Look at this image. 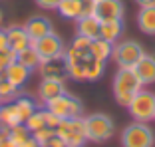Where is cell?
<instances>
[{"mask_svg": "<svg viewBox=\"0 0 155 147\" xmlns=\"http://www.w3.org/2000/svg\"><path fill=\"white\" fill-rule=\"evenodd\" d=\"M141 80L137 78V74L133 68H117L114 76V83H111V90H114V97L121 107H127L129 101L133 100L139 90H141Z\"/></svg>", "mask_w": 155, "mask_h": 147, "instance_id": "1", "label": "cell"}, {"mask_svg": "<svg viewBox=\"0 0 155 147\" xmlns=\"http://www.w3.org/2000/svg\"><path fill=\"white\" fill-rule=\"evenodd\" d=\"M86 125V137L94 143H105L114 135V121L105 113H90L84 117Z\"/></svg>", "mask_w": 155, "mask_h": 147, "instance_id": "2", "label": "cell"}, {"mask_svg": "<svg viewBox=\"0 0 155 147\" xmlns=\"http://www.w3.org/2000/svg\"><path fill=\"white\" fill-rule=\"evenodd\" d=\"M145 56V50L135 40H117L114 44L111 60L117 64V68H133L137 62Z\"/></svg>", "mask_w": 155, "mask_h": 147, "instance_id": "3", "label": "cell"}, {"mask_svg": "<svg viewBox=\"0 0 155 147\" xmlns=\"http://www.w3.org/2000/svg\"><path fill=\"white\" fill-rule=\"evenodd\" d=\"M56 135L66 143V147H84V143L87 141L84 117L80 115V117L62 119L60 125L56 127Z\"/></svg>", "mask_w": 155, "mask_h": 147, "instance_id": "4", "label": "cell"}, {"mask_svg": "<svg viewBox=\"0 0 155 147\" xmlns=\"http://www.w3.org/2000/svg\"><path fill=\"white\" fill-rule=\"evenodd\" d=\"M155 133L143 121H133L121 131V147H153Z\"/></svg>", "mask_w": 155, "mask_h": 147, "instance_id": "5", "label": "cell"}, {"mask_svg": "<svg viewBox=\"0 0 155 147\" xmlns=\"http://www.w3.org/2000/svg\"><path fill=\"white\" fill-rule=\"evenodd\" d=\"M129 115H131L135 121H143V123H149L155 119V93L149 90H139V92L133 96V100L129 101Z\"/></svg>", "mask_w": 155, "mask_h": 147, "instance_id": "6", "label": "cell"}, {"mask_svg": "<svg viewBox=\"0 0 155 147\" xmlns=\"http://www.w3.org/2000/svg\"><path fill=\"white\" fill-rule=\"evenodd\" d=\"M34 50L38 52L42 64L44 62H56V60H64V54H66V46H64V40L58 36L56 32H50L48 36L44 38H38V40L32 42Z\"/></svg>", "mask_w": 155, "mask_h": 147, "instance_id": "7", "label": "cell"}, {"mask_svg": "<svg viewBox=\"0 0 155 147\" xmlns=\"http://www.w3.org/2000/svg\"><path fill=\"white\" fill-rule=\"evenodd\" d=\"M46 109H50L52 113H56L60 119H70V117H80L84 111L82 101L78 97L70 96V93H62V96L54 97L46 103Z\"/></svg>", "mask_w": 155, "mask_h": 147, "instance_id": "8", "label": "cell"}, {"mask_svg": "<svg viewBox=\"0 0 155 147\" xmlns=\"http://www.w3.org/2000/svg\"><path fill=\"white\" fill-rule=\"evenodd\" d=\"M125 14V6L121 0H97L96 16L100 22H107V20H123Z\"/></svg>", "mask_w": 155, "mask_h": 147, "instance_id": "9", "label": "cell"}, {"mask_svg": "<svg viewBox=\"0 0 155 147\" xmlns=\"http://www.w3.org/2000/svg\"><path fill=\"white\" fill-rule=\"evenodd\" d=\"M64 92H66L64 80H60V78H42L40 87H38V97H40V101L46 106L50 100L62 96Z\"/></svg>", "mask_w": 155, "mask_h": 147, "instance_id": "10", "label": "cell"}, {"mask_svg": "<svg viewBox=\"0 0 155 147\" xmlns=\"http://www.w3.org/2000/svg\"><path fill=\"white\" fill-rule=\"evenodd\" d=\"M24 28H26V32H28V36H30V40H32V42L38 40V38L48 36L50 32H54L52 22L48 18H44V16H32V18L24 24Z\"/></svg>", "mask_w": 155, "mask_h": 147, "instance_id": "11", "label": "cell"}, {"mask_svg": "<svg viewBox=\"0 0 155 147\" xmlns=\"http://www.w3.org/2000/svg\"><path fill=\"white\" fill-rule=\"evenodd\" d=\"M6 34H8V44H10V50L14 52H22L24 48H28L32 44L30 36H28L26 28L18 26V24H12V26L6 28Z\"/></svg>", "mask_w": 155, "mask_h": 147, "instance_id": "12", "label": "cell"}, {"mask_svg": "<svg viewBox=\"0 0 155 147\" xmlns=\"http://www.w3.org/2000/svg\"><path fill=\"white\" fill-rule=\"evenodd\" d=\"M137 78L141 80L143 86H149V83H155V58L149 54H145L141 60L133 66Z\"/></svg>", "mask_w": 155, "mask_h": 147, "instance_id": "13", "label": "cell"}, {"mask_svg": "<svg viewBox=\"0 0 155 147\" xmlns=\"http://www.w3.org/2000/svg\"><path fill=\"white\" fill-rule=\"evenodd\" d=\"M0 123H2V127H6V129L24 123L22 115H20V111H18V107H16L14 101H6V103L0 106Z\"/></svg>", "mask_w": 155, "mask_h": 147, "instance_id": "14", "label": "cell"}, {"mask_svg": "<svg viewBox=\"0 0 155 147\" xmlns=\"http://www.w3.org/2000/svg\"><path fill=\"white\" fill-rule=\"evenodd\" d=\"M30 74H32V70L26 68V66H22L20 62H12V64L6 68L4 72V78L8 80L12 86L16 87H22L24 83L28 82V78H30Z\"/></svg>", "mask_w": 155, "mask_h": 147, "instance_id": "15", "label": "cell"}, {"mask_svg": "<svg viewBox=\"0 0 155 147\" xmlns=\"http://www.w3.org/2000/svg\"><path fill=\"white\" fill-rule=\"evenodd\" d=\"M121 34H123V20H107V22L100 24V38L111 42V44H115L121 38Z\"/></svg>", "mask_w": 155, "mask_h": 147, "instance_id": "16", "label": "cell"}, {"mask_svg": "<svg viewBox=\"0 0 155 147\" xmlns=\"http://www.w3.org/2000/svg\"><path fill=\"white\" fill-rule=\"evenodd\" d=\"M105 72V62L96 60L94 56H87L86 62H84V82H96L104 76Z\"/></svg>", "mask_w": 155, "mask_h": 147, "instance_id": "17", "label": "cell"}, {"mask_svg": "<svg viewBox=\"0 0 155 147\" xmlns=\"http://www.w3.org/2000/svg\"><path fill=\"white\" fill-rule=\"evenodd\" d=\"M137 26L143 34L155 36V6H147V8H139L137 14Z\"/></svg>", "mask_w": 155, "mask_h": 147, "instance_id": "18", "label": "cell"}, {"mask_svg": "<svg viewBox=\"0 0 155 147\" xmlns=\"http://www.w3.org/2000/svg\"><path fill=\"white\" fill-rule=\"evenodd\" d=\"M100 20L97 16H86V18H78V34L87 36L91 40L100 38Z\"/></svg>", "mask_w": 155, "mask_h": 147, "instance_id": "19", "label": "cell"}, {"mask_svg": "<svg viewBox=\"0 0 155 147\" xmlns=\"http://www.w3.org/2000/svg\"><path fill=\"white\" fill-rule=\"evenodd\" d=\"M56 10L66 20H78L82 18V0H62Z\"/></svg>", "mask_w": 155, "mask_h": 147, "instance_id": "20", "label": "cell"}, {"mask_svg": "<svg viewBox=\"0 0 155 147\" xmlns=\"http://www.w3.org/2000/svg\"><path fill=\"white\" fill-rule=\"evenodd\" d=\"M111 52H114V44L104 40V38H96L90 46V54L100 62H107L111 58Z\"/></svg>", "mask_w": 155, "mask_h": 147, "instance_id": "21", "label": "cell"}, {"mask_svg": "<svg viewBox=\"0 0 155 147\" xmlns=\"http://www.w3.org/2000/svg\"><path fill=\"white\" fill-rule=\"evenodd\" d=\"M40 72H42V78H60V80H66V66L64 60H56V62H44L40 64Z\"/></svg>", "mask_w": 155, "mask_h": 147, "instance_id": "22", "label": "cell"}, {"mask_svg": "<svg viewBox=\"0 0 155 147\" xmlns=\"http://www.w3.org/2000/svg\"><path fill=\"white\" fill-rule=\"evenodd\" d=\"M16 62H20L22 66H26V68H30V70L40 68V64H42L40 56H38L36 50H34L32 44H30L28 48H24L22 52H18V60H16Z\"/></svg>", "mask_w": 155, "mask_h": 147, "instance_id": "23", "label": "cell"}, {"mask_svg": "<svg viewBox=\"0 0 155 147\" xmlns=\"http://www.w3.org/2000/svg\"><path fill=\"white\" fill-rule=\"evenodd\" d=\"M30 131L26 129V125L24 123H20V125H16V127H10V129H6V139H8L10 143H12L14 147L16 145H20V143H24L28 137H30Z\"/></svg>", "mask_w": 155, "mask_h": 147, "instance_id": "24", "label": "cell"}, {"mask_svg": "<svg viewBox=\"0 0 155 147\" xmlns=\"http://www.w3.org/2000/svg\"><path fill=\"white\" fill-rule=\"evenodd\" d=\"M24 125H26V129L30 133H34V131H38L42 127H48L46 125V117H44V109H36L34 113H30V117L24 121Z\"/></svg>", "mask_w": 155, "mask_h": 147, "instance_id": "25", "label": "cell"}, {"mask_svg": "<svg viewBox=\"0 0 155 147\" xmlns=\"http://www.w3.org/2000/svg\"><path fill=\"white\" fill-rule=\"evenodd\" d=\"M14 103H16V107H18V111H20V115H22L24 121L30 117V113H34V111H36V103H34L30 97H16V100H14Z\"/></svg>", "mask_w": 155, "mask_h": 147, "instance_id": "26", "label": "cell"}, {"mask_svg": "<svg viewBox=\"0 0 155 147\" xmlns=\"http://www.w3.org/2000/svg\"><path fill=\"white\" fill-rule=\"evenodd\" d=\"M18 90H20V87L12 86V83L4 78L2 82H0V101H2V103H6V101H14V97L18 96Z\"/></svg>", "mask_w": 155, "mask_h": 147, "instance_id": "27", "label": "cell"}, {"mask_svg": "<svg viewBox=\"0 0 155 147\" xmlns=\"http://www.w3.org/2000/svg\"><path fill=\"white\" fill-rule=\"evenodd\" d=\"M54 135H56V129H52V127H42V129H38V131H34L32 137L36 139L38 147H42L50 137H54Z\"/></svg>", "mask_w": 155, "mask_h": 147, "instance_id": "28", "label": "cell"}, {"mask_svg": "<svg viewBox=\"0 0 155 147\" xmlns=\"http://www.w3.org/2000/svg\"><path fill=\"white\" fill-rule=\"evenodd\" d=\"M91 42H94L91 38H87V36H82V34H78V36L74 38L72 46H74V48H78V50H87V52H90Z\"/></svg>", "mask_w": 155, "mask_h": 147, "instance_id": "29", "label": "cell"}, {"mask_svg": "<svg viewBox=\"0 0 155 147\" xmlns=\"http://www.w3.org/2000/svg\"><path fill=\"white\" fill-rule=\"evenodd\" d=\"M97 0H82V18L86 16H96Z\"/></svg>", "mask_w": 155, "mask_h": 147, "instance_id": "30", "label": "cell"}, {"mask_svg": "<svg viewBox=\"0 0 155 147\" xmlns=\"http://www.w3.org/2000/svg\"><path fill=\"white\" fill-rule=\"evenodd\" d=\"M44 117H46V125H48V127H52V129H56V127L60 125V121H62L58 115L52 113V111L46 109V107H44Z\"/></svg>", "mask_w": 155, "mask_h": 147, "instance_id": "31", "label": "cell"}, {"mask_svg": "<svg viewBox=\"0 0 155 147\" xmlns=\"http://www.w3.org/2000/svg\"><path fill=\"white\" fill-rule=\"evenodd\" d=\"M34 2H36L40 8H44V10H56L62 0H34Z\"/></svg>", "mask_w": 155, "mask_h": 147, "instance_id": "32", "label": "cell"}, {"mask_svg": "<svg viewBox=\"0 0 155 147\" xmlns=\"http://www.w3.org/2000/svg\"><path fill=\"white\" fill-rule=\"evenodd\" d=\"M10 50V44H8V34L6 30L0 28V52H8Z\"/></svg>", "mask_w": 155, "mask_h": 147, "instance_id": "33", "label": "cell"}, {"mask_svg": "<svg viewBox=\"0 0 155 147\" xmlns=\"http://www.w3.org/2000/svg\"><path fill=\"white\" fill-rule=\"evenodd\" d=\"M42 147H66V143L62 141V139H60L58 135H54V137H50V139H48V141H46Z\"/></svg>", "mask_w": 155, "mask_h": 147, "instance_id": "34", "label": "cell"}, {"mask_svg": "<svg viewBox=\"0 0 155 147\" xmlns=\"http://www.w3.org/2000/svg\"><path fill=\"white\" fill-rule=\"evenodd\" d=\"M16 147H38V143H36V139L30 135V137H28L24 143H20V145H16Z\"/></svg>", "mask_w": 155, "mask_h": 147, "instance_id": "35", "label": "cell"}, {"mask_svg": "<svg viewBox=\"0 0 155 147\" xmlns=\"http://www.w3.org/2000/svg\"><path fill=\"white\" fill-rule=\"evenodd\" d=\"M139 8H147V6H155V0H135Z\"/></svg>", "mask_w": 155, "mask_h": 147, "instance_id": "36", "label": "cell"}, {"mask_svg": "<svg viewBox=\"0 0 155 147\" xmlns=\"http://www.w3.org/2000/svg\"><path fill=\"white\" fill-rule=\"evenodd\" d=\"M6 143V127H2V131H0V147Z\"/></svg>", "mask_w": 155, "mask_h": 147, "instance_id": "37", "label": "cell"}, {"mask_svg": "<svg viewBox=\"0 0 155 147\" xmlns=\"http://www.w3.org/2000/svg\"><path fill=\"white\" fill-rule=\"evenodd\" d=\"M2 147H14V145H12V143L8 141V139H6V143H4V145H2Z\"/></svg>", "mask_w": 155, "mask_h": 147, "instance_id": "38", "label": "cell"}, {"mask_svg": "<svg viewBox=\"0 0 155 147\" xmlns=\"http://www.w3.org/2000/svg\"><path fill=\"white\" fill-rule=\"evenodd\" d=\"M0 22H2V10H0Z\"/></svg>", "mask_w": 155, "mask_h": 147, "instance_id": "39", "label": "cell"}, {"mask_svg": "<svg viewBox=\"0 0 155 147\" xmlns=\"http://www.w3.org/2000/svg\"><path fill=\"white\" fill-rule=\"evenodd\" d=\"M0 127H2V123H0Z\"/></svg>", "mask_w": 155, "mask_h": 147, "instance_id": "40", "label": "cell"}]
</instances>
